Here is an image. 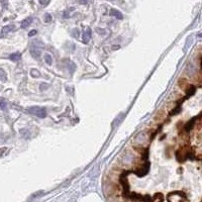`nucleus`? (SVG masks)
Wrapping results in <instances>:
<instances>
[{"mask_svg": "<svg viewBox=\"0 0 202 202\" xmlns=\"http://www.w3.org/2000/svg\"><path fill=\"white\" fill-rule=\"evenodd\" d=\"M30 75H31L32 77H34V78H38V77L40 76V73L38 72V70H36V69H32V70L30 71Z\"/></svg>", "mask_w": 202, "mask_h": 202, "instance_id": "nucleus-11", "label": "nucleus"}, {"mask_svg": "<svg viewBox=\"0 0 202 202\" xmlns=\"http://www.w3.org/2000/svg\"><path fill=\"white\" fill-rule=\"evenodd\" d=\"M6 79H7V77H6V73L4 72L2 69H0V81H2V82H5Z\"/></svg>", "mask_w": 202, "mask_h": 202, "instance_id": "nucleus-10", "label": "nucleus"}, {"mask_svg": "<svg viewBox=\"0 0 202 202\" xmlns=\"http://www.w3.org/2000/svg\"><path fill=\"white\" fill-rule=\"evenodd\" d=\"M6 106H7L6 101L4 100V99H1V100H0V108H1V109H5Z\"/></svg>", "mask_w": 202, "mask_h": 202, "instance_id": "nucleus-14", "label": "nucleus"}, {"mask_svg": "<svg viewBox=\"0 0 202 202\" xmlns=\"http://www.w3.org/2000/svg\"><path fill=\"white\" fill-rule=\"evenodd\" d=\"M32 22V17H27L26 19H24L23 21H22L21 23V27H27L28 25H29L30 23Z\"/></svg>", "mask_w": 202, "mask_h": 202, "instance_id": "nucleus-8", "label": "nucleus"}, {"mask_svg": "<svg viewBox=\"0 0 202 202\" xmlns=\"http://www.w3.org/2000/svg\"><path fill=\"white\" fill-rule=\"evenodd\" d=\"M36 34V30H31V31H29L28 36H34Z\"/></svg>", "mask_w": 202, "mask_h": 202, "instance_id": "nucleus-16", "label": "nucleus"}, {"mask_svg": "<svg viewBox=\"0 0 202 202\" xmlns=\"http://www.w3.org/2000/svg\"><path fill=\"white\" fill-rule=\"evenodd\" d=\"M110 15H111V16H115L117 19H122V14L120 13L118 10H116V9H112L111 11H110Z\"/></svg>", "mask_w": 202, "mask_h": 202, "instance_id": "nucleus-6", "label": "nucleus"}, {"mask_svg": "<svg viewBox=\"0 0 202 202\" xmlns=\"http://www.w3.org/2000/svg\"><path fill=\"white\" fill-rule=\"evenodd\" d=\"M51 20H52V16H51V14L47 13L46 15H45V21H46V22H50Z\"/></svg>", "mask_w": 202, "mask_h": 202, "instance_id": "nucleus-15", "label": "nucleus"}, {"mask_svg": "<svg viewBox=\"0 0 202 202\" xmlns=\"http://www.w3.org/2000/svg\"><path fill=\"white\" fill-rule=\"evenodd\" d=\"M64 62L67 64V69H68L69 73H70V74H73V73H74V71H75V69H76V65H75L73 62H71V61H69V60H66V61H64Z\"/></svg>", "mask_w": 202, "mask_h": 202, "instance_id": "nucleus-4", "label": "nucleus"}, {"mask_svg": "<svg viewBox=\"0 0 202 202\" xmlns=\"http://www.w3.org/2000/svg\"><path fill=\"white\" fill-rule=\"evenodd\" d=\"M45 62L47 63L48 65H52L53 64V58H52V56L51 55H49V54H46L45 55Z\"/></svg>", "mask_w": 202, "mask_h": 202, "instance_id": "nucleus-9", "label": "nucleus"}, {"mask_svg": "<svg viewBox=\"0 0 202 202\" xmlns=\"http://www.w3.org/2000/svg\"><path fill=\"white\" fill-rule=\"evenodd\" d=\"M49 87H50V85L49 84H47V83H42V84H40V91H45L46 89H48Z\"/></svg>", "mask_w": 202, "mask_h": 202, "instance_id": "nucleus-13", "label": "nucleus"}, {"mask_svg": "<svg viewBox=\"0 0 202 202\" xmlns=\"http://www.w3.org/2000/svg\"><path fill=\"white\" fill-rule=\"evenodd\" d=\"M44 48V44L40 42H36V44L32 45V48L30 49V55L32 56V58L34 59H38L40 57V54H42V51L40 49Z\"/></svg>", "mask_w": 202, "mask_h": 202, "instance_id": "nucleus-2", "label": "nucleus"}, {"mask_svg": "<svg viewBox=\"0 0 202 202\" xmlns=\"http://www.w3.org/2000/svg\"><path fill=\"white\" fill-rule=\"evenodd\" d=\"M27 112L32 115H36L40 118H45L47 116V112L46 109L42 107H38V106H32V107H29L27 109Z\"/></svg>", "mask_w": 202, "mask_h": 202, "instance_id": "nucleus-1", "label": "nucleus"}, {"mask_svg": "<svg viewBox=\"0 0 202 202\" xmlns=\"http://www.w3.org/2000/svg\"><path fill=\"white\" fill-rule=\"evenodd\" d=\"M20 58H21V55H20L19 53H14V54H11L9 56V59L11 61H13V62H17V61H19Z\"/></svg>", "mask_w": 202, "mask_h": 202, "instance_id": "nucleus-5", "label": "nucleus"}, {"mask_svg": "<svg viewBox=\"0 0 202 202\" xmlns=\"http://www.w3.org/2000/svg\"><path fill=\"white\" fill-rule=\"evenodd\" d=\"M20 134H21V136H23V138H29V131H28L27 129H21Z\"/></svg>", "mask_w": 202, "mask_h": 202, "instance_id": "nucleus-12", "label": "nucleus"}, {"mask_svg": "<svg viewBox=\"0 0 202 202\" xmlns=\"http://www.w3.org/2000/svg\"><path fill=\"white\" fill-rule=\"evenodd\" d=\"M90 38H91V29L90 28H87L84 32H83V36H82V40L84 44H88L89 40H90Z\"/></svg>", "mask_w": 202, "mask_h": 202, "instance_id": "nucleus-3", "label": "nucleus"}, {"mask_svg": "<svg viewBox=\"0 0 202 202\" xmlns=\"http://www.w3.org/2000/svg\"><path fill=\"white\" fill-rule=\"evenodd\" d=\"M13 29H14V25H6V26H4V27L2 28L1 32L3 34H8V32L12 31Z\"/></svg>", "mask_w": 202, "mask_h": 202, "instance_id": "nucleus-7", "label": "nucleus"}]
</instances>
